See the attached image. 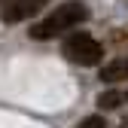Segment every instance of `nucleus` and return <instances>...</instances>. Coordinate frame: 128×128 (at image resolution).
Returning a JSON list of instances; mask_svg holds the SVG:
<instances>
[{
    "label": "nucleus",
    "mask_w": 128,
    "mask_h": 128,
    "mask_svg": "<svg viewBox=\"0 0 128 128\" xmlns=\"http://www.w3.org/2000/svg\"><path fill=\"white\" fill-rule=\"evenodd\" d=\"M61 52H64V58H67L70 64L94 67V64H101V58H104V46L92 34H82V30H79V34H70L67 40H64Z\"/></svg>",
    "instance_id": "f03ea898"
},
{
    "label": "nucleus",
    "mask_w": 128,
    "mask_h": 128,
    "mask_svg": "<svg viewBox=\"0 0 128 128\" xmlns=\"http://www.w3.org/2000/svg\"><path fill=\"white\" fill-rule=\"evenodd\" d=\"M125 101H128V94H125V92H119V88H110V92H101L98 107H101V110H116V107H122Z\"/></svg>",
    "instance_id": "39448f33"
},
{
    "label": "nucleus",
    "mask_w": 128,
    "mask_h": 128,
    "mask_svg": "<svg viewBox=\"0 0 128 128\" xmlns=\"http://www.w3.org/2000/svg\"><path fill=\"white\" fill-rule=\"evenodd\" d=\"M101 79L110 82V86L128 79V58H113V61H107L104 67H101Z\"/></svg>",
    "instance_id": "20e7f679"
},
{
    "label": "nucleus",
    "mask_w": 128,
    "mask_h": 128,
    "mask_svg": "<svg viewBox=\"0 0 128 128\" xmlns=\"http://www.w3.org/2000/svg\"><path fill=\"white\" fill-rule=\"evenodd\" d=\"M76 128H107V122H104V116H86Z\"/></svg>",
    "instance_id": "423d86ee"
},
{
    "label": "nucleus",
    "mask_w": 128,
    "mask_h": 128,
    "mask_svg": "<svg viewBox=\"0 0 128 128\" xmlns=\"http://www.w3.org/2000/svg\"><path fill=\"white\" fill-rule=\"evenodd\" d=\"M49 0H3V6H0V18L6 24H18L30 15H37Z\"/></svg>",
    "instance_id": "7ed1b4c3"
},
{
    "label": "nucleus",
    "mask_w": 128,
    "mask_h": 128,
    "mask_svg": "<svg viewBox=\"0 0 128 128\" xmlns=\"http://www.w3.org/2000/svg\"><path fill=\"white\" fill-rule=\"evenodd\" d=\"M86 18H88V6L82 3V0H67V3L55 6L46 18H40L34 28H30V37L34 40H52V37H61L64 30H73Z\"/></svg>",
    "instance_id": "f257e3e1"
}]
</instances>
